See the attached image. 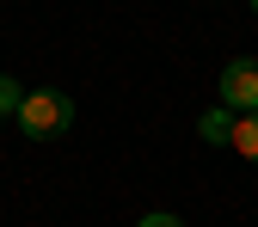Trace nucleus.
<instances>
[{
    "instance_id": "obj_3",
    "label": "nucleus",
    "mask_w": 258,
    "mask_h": 227,
    "mask_svg": "<svg viewBox=\"0 0 258 227\" xmlns=\"http://www.w3.org/2000/svg\"><path fill=\"white\" fill-rule=\"evenodd\" d=\"M228 147H234L240 160H252V166H258V111H240V117H234V135H228Z\"/></svg>"
},
{
    "instance_id": "obj_7",
    "label": "nucleus",
    "mask_w": 258,
    "mask_h": 227,
    "mask_svg": "<svg viewBox=\"0 0 258 227\" xmlns=\"http://www.w3.org/2000/svg\"><path fill=\"white\" fill-rule=\"evenodd\" d=\"M252 19H258V0H252Z\"/></svg>"
},
{
    "instance_id": "obj_1",
    "label": "nucleus",
    "mask_w": 258,
    "mask_h": 227,
    "mask_svg": "<svg viewBox=\"0 0 258 227\" xmlns=\"http://www.w3.org/2000/svg\"><path fill=\"white\" fill-rule=\"evenodd\" d=\"M74 99L61 86H43V92H25V105H19V135H31V141H55V135H68L74 129Z\"/></svg>"
},
{
    "instance_id": "obj_4",
    "label": "nucleus",
    "mask_w": 258,
    "mask_h": 227,
    "mask_svg": "<svg viewBox=\"0 0 258 227\" xmlns=\"http://www.w3.org/2000/svg\"><path fill=\"white\" fill-rule=\"evenodd\" d=\"M197 135H203L209 147H228V135H234V111H228V105H215V111H203V123H197Z\"/></svg>"
},
{
    "instance_id": "obj_5",
    "label": "nucleus",
    "mask_w": 258,
    "mask_h": 227,
    "mask_svg": "<svg viewBox=\"0 0 258 227\" xmlns=\"http://www.w3.org/2000/svg\"><path fill=\"white\" fill-rule=\"evenodd\" d=\"M19 105H25V86L13 74H0V117H19Z\"/></svg>"
},
{
    "instance_id": "obj_2",
    "label": "nucleus",
    "mask_w": 258,
    "mask_h": 227,
    "mask_svg": "<svg viewBox=\"0 0 258 227\" xmlns=\"http://www.w3.org/2000/svg\"><path fill=\"white\" fill-rule=\"evenodd\" d=\"M215 86H221V105H228L234 117L240 111H258V55H234Z\"/></svg>"
},
{
    "instance_id": "obj_6",
    "label": "nucleus",
    "mask_w": 258,
    "mask_h": 227,
    "mask_svg": "<svg viewBox=\"0 0 258 227\" xmlns=\"http://www.w3.org/2000/svg\"><path fill=\"white\" fill-rule=\"evenodd\" d=\"M136 227H184V221H178V215H142Z\"/></svg>"
}]
</instances>
